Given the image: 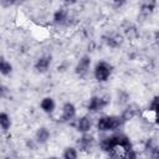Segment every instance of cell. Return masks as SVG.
Masks as SVG:
<instances>
[{
    "mask_svg": "<svg viewBox=\"0 0 159 159\" xmlns=\"http://www.w3.org/2000/svg\"><path fill=\"white\" fill-rule=\"evenodd\" d=\"M123 124V120L120 117L117 116H104L101 117L97 122V128L101 132H107V130H116Z\"/></svg>",
    "mask_w": 159,
    "mask_h": 159,
    "instance_id": "6da1fadb",
    "label": "cell"
},
{
    "mask_svg": "<svg viewBox=\"0 0 159 159\" xmlns=\"http://www.w3.org/2000/svg\"><path fill=\"white\" fill-rule=\"evenodd\" d=\"M112 73V66L106 62V61H101L96 65L94 67V78L98 81V82H104L109 78Z\"/></svg>",
    "mask_w": 159,
    "mask_h": 159,
    "instance_id": "7a4b0ae2",
    "label": "cell"
},
{
    "mask_svg": "<svg viewBox=\"0 0 159 159\" xmlns=\"http://www.w3.org/2000/svg\"><path fill=\"white\" fill-rule=\"evenodd\" d=\"M108 103H109V101L107 98H103L99 96H93L87 104V109L89 112H98V111H102Z\"/></svg>",
    "mask_w": 159,
    "mask_h": 159,
    "instance_id": "3957f363",
    "label": "cell"
},
{
    "mask_svg": "<svg viewBox=\"0 0 159 159\" xmlns=\"http://www.w3.org/2000/svg\"><path fill=\"white\" fill-rule=\"evenodd\" d=\"M89 66H91V57L88 55H84L81 57V60L78 61L75 71L78 76H86L88 73V70H89Z\"/></svg>",
    "mask_w": 159,
    "mask_h": 159,
    "instance_id": "277c9868",
    "label": "cell"
},
{
    "mask_svg": "<svg viewBox=\"0 0 159 159\" xmlns=\"http://www.w3.org/2000/svg\"><path fill=\"white\" fill-rule=\"evenodd\" d=\"M93 143H94L93 137L87 133H83V135L77 140V145L82 152H89L91 148L93 147Z\"/></svg>",
    "mask_w": 159,
    "mask_h": 159,
    "instance_id": "5b68a950",
    "label": "cell"
},
{
    "mask_svg": "<svg viewBox=\"0 0 159 159\" xmlns=\"http://www.w3.org/2000/svg\"><path fill=\"white\" fill-rule=\"evenodd\" d=\"M75 116H76V107L72 103H70V102L65 103L63 107H62V116H61L62 120L63 122L71 120Z\"/></svg>",
    "mask_w": 159,
    "mask_h": 159,
    "instance_id": "8992f818",
    "label": "cell"
},
{
    "mask_svg": "<svg viewBox=\"0 0 159 159\" xmlns=\"http://www.w3.org/2000/svg\"><path fill=\"white\" fill-rule=\"evenodd\" d=\"M50 65H51V56L45 55V56H41V57L36 61V63H35V70L39 71V72H46V71L48 70Z\"/></svg>",
    "mask_w": 159,
    "mask_h": 159,
    "instance_id": "52a82bcc",
    "label": "cell"
},
{
    "mask_svg": "<svg viewBox=\"0 0 159 159\" xmlns=\"http://www.w3.org/2000/svg\"><path fill=\"white\" fill-rule=\"evenodd\" d=\"M76 127H77V130L78 132H81V133H87L89 129H91V127H92V122H91V118H88V117H81L78 120H77V124H76Z\"/></svg>",
    "mask_w": 159,
    "mask_h": 159,
    "instance_id": "ba28073f",
    "label": "cell"
},
{
    "mask_svg": "<svg viewBox=\"0 0 159 159\" xmlns=\"http://www.w3.org/2000/svg\"><path fill=\"white\" fill-rule=\"evenodd\" d=\"M106 40V43L109 46V47H112V48H116V47H118V46H120L122 45V42H123V37L120 36V35H118V34H114V35H111V36H107V37H104Z\"/></svg>",
    "mask_w": 159,
    "mask_h": 159,
    "instance_id": "9c48e42d",
    "label": "cell"
},
{
    "mask_svg": "<svg viewBox=\"0 0 159 159\" xmlns=\"http://www.w3.org/2000/svg\"><path fill=\"white\" fill-rule=\"evenodd\" d=\"M36 142L37 143H40V144H43V143H46L47 140H48V138H50V132H48V129L47 128H45V127H41V128H39L37 130H36Z\"/></svg>",
    "mask_w": 159,
    "mask_h": 159,
    "instance_id": "30bf717a",
    "label": "cell"
},
{
    "mask_svg": "<svg viewBox=\"0 0 159 159\" xmlns=\"http://www.w3.org/2000/svg\"><path fill=\"white\" fill-rule=\"evenodd\" d=\"M41 109L46 113H52L53 109H55V101L51 98V97H46L41 101Z\"/></svg>",
    "mask_w": 159,
    "mask_h": 159,
    "instance_id": "8fae6325",
    "label": "cell"
},
{
    "mask_svg": "<svg viewBox=\"0 0 159 159\" xmlns=\"http://www.w3.org/2000/svg\"><path fill=\"white\" fill-rule=\"evenodd\" d=\"M67 17H68L67 11H66L65 9H58V10L53 14V22H55V24H60V25H62V24L66 22Z\"/></svg>",
    "mask_w": 159,
    "mask_h": 159,
    "instance_id": "7c38bea8",
    "label": "cell"
},
{
    "mask_svg": "<svg viewBox=\"0 0 159 159\" xmlns=\"http://www.w3.org/2000/svg\"><path fill=\"white\" fill-rule=\"evenodd\" d=\"M155 5H157L155 0H149L148 2H144V4L142 5V7H140V12H142L144 16H147V15H149V14L153 12V10L155 9Z\"/></svg>",
    "mask_w": 159,
    "mask_h": 159,
    "instance_id": "4fadbf2b",
    "label": "cell"
},
{
    "mask_svg": "<svg viewBox=\"0 0 159 159\" xmlns=\"http://www.w3.org/2000/svg\"><path fill=\"white\" fill-rule=\"evenodd\" d=\"M0 125H1V129L4 132L9 130L10 127H11V119H10V117L5 112L0 113Z\"/></svg>",
    "mask_w": 159,
    "mask_h": 159,
    "instance_id": "5bb4252c",
    "label": "cell"
},
{
    "mask_svg": "<svg viewBox=\"0 0 159 159\" xmlns=\"http://www.w3.org/2000/svg\"><path fill=\"white\" fill-rule=\"evenodd\" d=\"M135 114H137V111H135L133 107H128V108H125V109L122 112L120 118H122V120H123V123H124V122L130 120Z\"/></svg>",
    "mask_w": 159,
    "mask_h": 159,
    "instance_id": "9a60e30c",
    "label": "cell"
},
{
    "mask_svg": "<svg viewBox=\"0 0 159 159\" xmlns=\"http://www.w3.org/2000/svg\"><path fill=\"white\" fill-rule=\"evenodd\" d=\"M11 71H12V66L10 65V62H7L4 57H1V61H0V72H1V75L7 76V75L11 73Z\"/></svg>",
    "mask_w": 159,
    "mask_h": 159,
    "instance_id": "2e32d148",
    "label": "cell"
},
{
    "mask_svg": "<svg viewBox=\"0 0 159 159\" xmlns=\"http://www.w3.org/2000/svg\"><path fill=\"white\" fill-rule=\"evenodd\" d=\"M77 155H78V154H77V150H76L75 148H72V147L66 148L65 152H63V154H62V157H63L65 159H76Z\"/></svg>",
    "mask_w": 159,
    "mask_h": 159,
    "instance_id": "e0dca14e",
    "label": "cell"
},
{
    "mask_svg": "<svg viewBox=\"0 0 159 159\" xmlns=\"http://www.w3.org/2000/svg\"><path fill=\"white\" fill-rule=\"evenodd\" d=\"M125 35H127V37L128 39H137L138 37V31H137V29L134 27V26H130V27H128L127 30H125Z\"/></svg>",
    "mask_w": 159,
    "mask_h": 159,
    "instance_id": "ac0fdd59",
    "label": "cell"
},
{
    "mask_svg": "<svg viewBox=\"0 0 159 159\" xmlns=\"http://www.w3.org/2000/svg\"><path fill=\"white\" fill-rule=\"evenodd\" d=\"M150 109L153 111V112H159V97H155L153 101H152V103H150Z\"/></svg>",
    "mask_w": 159,
    "mask_h": 159,
    "instance_id": "d6986e66",
    "label": "cell"
},
{
    "mask_svg": "<svg viewBox=\"0 0 159 159\" xmlns=\"http://www.w3.org/2000/svg\"><path fill=\"white\" fill-rule=\"evenodd\" d=\"M0 1H1L2 7H9V6H11V5L17 2V0H0Z\"/></svg>",
    "mask_w": 159,
    "mask_h": 159,
    "instance_id": "ffe728a7",
    "label": "cell"
},
{
    "mask_svg": "<svg viewBox=\"0 0 159 159\" xmlns=\"http://www.w3.org/2000/svg\"><path fill=\"white\" fill-rule=\"evenodd\" d=\"M113 1V5H114V7H117V9H119V7H122L125 2H127V0H112Z\"/></svg>",
    "mask_w": 159,
    "mask_h": 159,
    "instance_id": "44dd1931",
    "label": "cell"
},
{
    "mask_svg": "<svg viewBox=\"0 0 159 159\" xmlns=\"http://www.w3.org/2000/svg\"><path fill=\"white\" fill-rule=\"evenodd\" d=\"M150 157L152 158H159V148L154 147L153 149H150Z\"/></svg>",
    "mask_w": 159,
    "mask_h": 159,
    "instance_id": "7402d4cb",
    "label": "cell"
},
{
    "mask_svg": "<svg viewBox=\"0 0 159 159\" xmlns=\"http://www.w3.org/2000/svg\"><path fill=\"white\" fill-rule=\"evenodd\" d=\"M66 1H68V2H75L76 0H66Z\"/></svg>",
    "mask_w": 159,
    "mask_h": 159,
    "instance_id": "603a6c76",
    "label": "cell"
},
{
    "mask_svg": "<svg viewBox=\"0 0 159 159\" xmlns=\"http://www.w3.org/2000/svg\"><path fill=\"white\" fill-rule=\"evenodd\" d=\"M24 1H25V0H24Z\"/></svg>",
    "mask_w": 159,
    "mask_h": 159,
    "instance_id": "cb8c5ba5",
    "label": "cell"
}]
</instances>
